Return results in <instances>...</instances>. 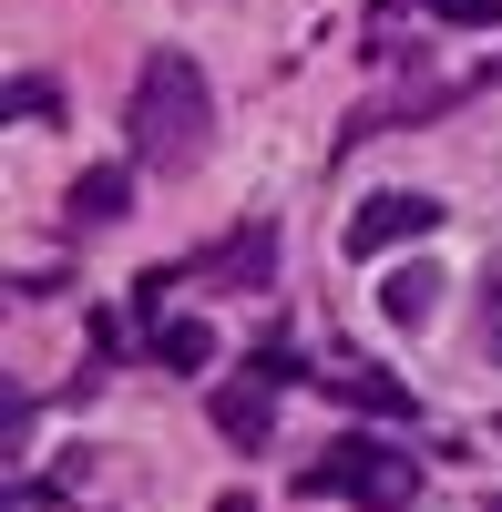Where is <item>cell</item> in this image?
I'll return each instance as SVG.
<instances>
[{
  "label": "cell",
  "mask_w": 502,
  "mask_h": 512,
  "mask_svg": "<svg viewBox=\"0 0 502 512\" xmlns=\"http://www.w3.org/2000/svg\"><path fill=\"white\" fill-rule=\"evenodd\" d=\"M123 134H134V164H144V175H195V164H205L216 103H205L195 52H154V62L134 72V113H123Z\"/></svg>",
  "instance_id": "obj_1"
},
{
  "label": "cell",
  "mask_w": 502,
  "mask_h": 512,
  "mask_svg": "<svg viewBox=\"0 0 502 512\" xmlns=\"http://www.w3.org/2000/svg\"><path fill=\"white\" fill-rule=\"evenodd\" d=\"M308 492L318 502H359V512H410V502H421V461L390 451V441H369V431H339L318 451Z\"/></svg>",
  "instance_id": "obj_2"
},
{
  "label": "cell",
  "mask_w": 502,
  "mask_h": 512,
  "mask_svg": "<svg viewBox=\"0 0 502 512\" xmlns=\"http://www.w3.org/2000/svg\"><path fill=\"white\" fill-rule=\"evenodd\" d=\"M421 236H441V205L431 195H369L349 216V246L359 256H390V246H421Z\"/></svg>",
  "instance_id": "obj_3"
},
{
  "label": "cell",
  "mask_w": 502,
  "mask_h": 512,
  "mask_svg": "<svg viewBox=\"0 0 502 512\" xmlns=\"http://www.w3.org/2000/svg\"><path fill=\"white\" fill-rule=\"evenodd\" d=\"M380 318H390V328H431V318H441V267H421V256L390 267V277H380Z\"/></svg>",
  "instance_id": "obj_4"
},
{
  "label": "cell",
  "mask_w": 502,
  "mask_h": 512,
  "mask_svg": "<svg viewBox=\"0 0 502 512\" xmlns=\"http://www.w3.org/2000/svg\"><path fill=\"white\" fill-rule=\"evenodd\" d=\"M134 175L144 164H93V175L72 185V226H113L123 205H134Z\"/></svg>",
  "instance_id": "obj_5"
},
{
  "label": "cell",
  "mask_w": 502,
  "mask_h": 512,
  "mask_svg": "<svg viewBox=\"0 0 502 512\" xmlns=\"http://www.w3.org/2000/svg\"><path fill=\"white\" fill-rule=\"evenodd\" d=\"M216 431H226L236 451H267V431H277V410H267V390H216Z\"/></svg>",
  "instance_id": "obj_6"
},
{
  "label": "cell",
  "mask_w": 502,
  "mask_h": 512,
  "mask_svg": "<svg viewBox=\"0 0 502 512\" xmlns=\"http://www.w3.org/2000/svg\"><path fill=\"white\" fill-rule=\"evenodd\" d=\"M154 359L164 369H216V328L205 318H154Z\"/></svg>",
  "instance_id": "obj_7"
},
{
  "label": "cell",
  "mask_w": 502,
  "mask_h": 512,
  "mask_svg": "<svg viewBox=\"0 0 502 512\" xmlns=\"http://www.w3.org/2000/svg\"><path fill=\"white\" fill-rule=\"evenodd\" d=\"M328 390H339L349 410H410V390H390L380 369H339V379H328Z\"/></svg>",
  "instance_id": "obj_8"
},
{
  "label": "cell",
  "mask_w": 502,
  "mask_h": 512,
  "mask_svg": "<svg viewBox=\"0 0 502 512\" xmlns=\"http://www.w3.org/2000/svg\"><path fill=\"white\" fill-rule=\"evenodd\" d=\"M421 11H441L451 31H492V21H502V0H421Z\"/></svg>",
  "instance_id": "obj_9"
},
{
  "label": "cell",
  "mask_w": 502,
  "mask_h": 512,
  "mask_svg": "<svg viewBox=\"0 0 502 512\" xmlns=\"http://www.w3.org/2000/svg\"><path fill=\"white\" fill-rule=\"evenodd\" d=\"M482 349L502 359V256H492V267H482Z\"/></svg>",
  "instance_id": "obj_10"
},
{
  "label": "cell",
  "mask_w": 502,
  "mask_h": 512,
  "mask_svg": "<svg viewBox=\"0 0 502 512\" xmlns=\"http://www.w3.org/2000/svg\"><path fill=\"white\" fill-rule=\"evenodd\" d=\"M492 512H502V502H492Z\"/></svg>",
  "instance_id": "obj_11"
}]
</instances>
